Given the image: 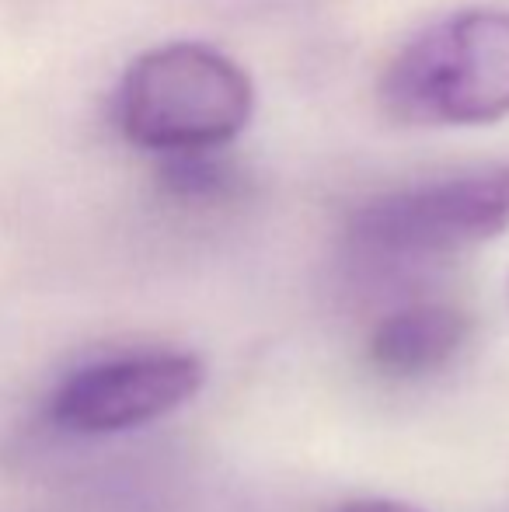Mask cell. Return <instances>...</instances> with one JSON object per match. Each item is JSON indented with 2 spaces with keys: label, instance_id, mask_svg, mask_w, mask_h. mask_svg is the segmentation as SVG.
Instances as JSON below:
<instances>
[{
  "label": "cell",
  "instance_id": "1",
  "mask_svg": "<svg viewBox=\"0 0 509 512\" xmlns=\"http://www.w3.org/2000/svg\"><path fill=\"white\" fill-rule=\"evenodd\" d=\"M252 77L220 49L171 42L133 60L116 91V126L154 154H210L248 126Z\"/></svg>",
  "mask_w": 509,
  "mask_h": 512
},
{
  "label": "cell",
  "instance_id": "2",
  "mask_svg": "<svg viewBox=\"0 0 509 512\" xmlns=\"http://www.w3.org/2000/svg\"><path fill=\"white\" fill-rule=\"evenodd\" d=\"M401 126H482L509 115V11L475 7L422 28L381 77Z\"/></svg>",
  "mask_w": 509,
  "mask_h": 512
},
{
  "label": "cell",
  "instance_id": "3",
  "mask_svg": "<svg viewBox=\"0 0 509 512\" xmlns=\"http://www.w3.org/2000/svg\"><path fill=\"white\" fill-rule=\"evenodd\" d=\"M509 227V164L384 192L349 220L356 251L381 262H426L492 241Z\"/></svg>",
  "mask_w": 509,
  "mask_h": 512
},
{
  "label": "cell",
  "instance_id": "4",
  "mask_svg": "<svg viewBox=\"0 0 509 512\" xmlns=\"http://www.w3.org/2000/svg\"><path fill=\"white\" fill-rule=\"evenodd\" d=\"M203 387V363L185 352H140L77 370L53 394L49 415L60 429L109 436L171 415Z\"/></svg>",
  "mask_w": 509,
  "mask_h": 512
},
{
  "label": "cell",
  "instance_id": "5",
  "mask_svg": "<svg viewBox=\"0 0 509 512\" xmlns=\"http://www.w3.org/2000/svg\"><path fill=\"white\" fill-rule=\"evenodd\" d=\"M468 338V314L447 304L394 310L370 335V363L391 377H422L440 370Z\"/></svg>",
  "mask_w": 509,
  "mask_h": 512
},
{
  "label": "cell",
  "instance_id": "6",
  "mask_svg": "<svg viewBox=\"0 0 509 512\" xmlns=\"http://www.w3.org/2000/svg\"><path fill=\"white\" fill-rule=\"evenodd\" d=\"M161 182L171 196L206 203V199L231 196L234 185H238V171L227 168L220 157H213V150L210 154H175L164 157Z\"/></svg>",
  "mask_w": 509,
  "mask_h": 512
},
{
  "label": "cell",
  "instance_id": "7",
  "mask_svg": "<svg viewBox=\"0 0 509 512\" xmlns=\"http://www.w3.org/2000/svg\"><path fill=\"white\" fill-rule=\"evenodd\" d=\"M335 512H426L419 506H408V502H398V499H356V502H346Z\"/></svg>",
  "mask_w": 509,
  "mask_h": 512
},
{
  "label": "cell",
  "instance_id": "8",
  "mask_svg": "<svg viewBox=\"0 0 509 512\" xmlns=\"http://www.w3.org/2000/svg\"><path fill=\"white\" fill-rule=\"evenodd\" d=\"M506 297H509V286H506Z\"/></svg>",
  "mask_w": 509,
  "mask_h": 512
}]
</instances>
